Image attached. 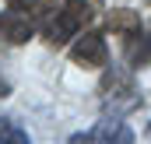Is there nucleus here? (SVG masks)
I'll use <instances>...</instances> for the list:
<instances>
[{
  "label": "nucleus",
  "mask_w": 151,
  "mask_h": 144,
  "mask_svg": "<svg viewBox=\"0 0 151 144\" xmlns=\"http://www.w3.org/2000/svg\"><path fill=\"white\" fill-rule=\"evenodd\" d=\"M4 95H11V84H7V81L0 77V99H4Z\"/></svg>",
  "instance_id": "nucleus-11"
},
{
  "label": "nucleus",
  "mask_w": 151,
  "mask_h": 144,
  "mask_svg": "<svg viewBox=\"0 0 151 144\" xmlns=\"http://www.w3.org/2000/svg\"><path fill=\"white\" fill-rule=\"evenodd\" d=\"M70 144H134V130H130L123 120H102L95 130L74 134Z\"/></svg>",
  "instance_id": "nucleus-1"
},
{
  "label": "nucleus",
  "mask_w": 151,
  "mask_h": 144,
  "mask_svg": "<svg viewBox=\"0 0 151 144\" xmlns=\"http://www.w3.org/2000/svg\"><path fill=\"white\" fill-rule=\"evenodd\" d=\"M77 28H81V25H77V21L70 18V14H67V11H63V7H60L56 21L49 25V42H53V46H63V42H67V39L74 35Z\"/></svg>",
  "instance_id": "nucleus-4"
},
{
  "label": "nucleus",
  "mask_w": 151,
  "mask_h": 144,
  "mask_svg": "<svg viewBox=\"0 0 151 144\" xmlns=\"http://www.w3.org/2000/svg\"><path fill=\"white\" fill-rule=\"evenodd\" d=\"M0 144H32V141L14 120H0Z\"/></svg>",
  "instance_id": "nucleus-8"
},
{
  "label": "nucleus",
  "mask_w": 151,
  "mask_h": 144,
  "mask_svg": "<svg viewBox=\"0 0 151 144\" xmlns=\"http://www.w3.org/2000/svg\"><path fill=\"white\" fill-rule=\"evenodd\" d=\"M148 137H151V123H148Z\"/></svg>",
  "instance_id": "nucleus-12"
},
{
  "label": "nucleus",
  "mask_w": 151,
  "mask_h": 144,
  "mask_svg": "<svg viewBox=\"0 0 151 144\" xmlns=\"http://www.w3.org/2000/svg\"><path fill=\"white\" fill-rule=\"evenodd\" d=\"M127 39H130V49H127V53H130V63H134V67H148L151 63V39L144 35V32L127 35Z\"/></svg>",
  "instance_id": "nucleus-5"
},
{
  "label": "nucleus",
  "mask_w": 151,
  "mask_h": 144,
  "mask_svg": "<svg viewBox=\"0 0 151 144\" xmlns=\"http://www.w3.org/2000/svg\"><path fill=\"white\" fill-rule=\"evenodd\" d=\"M102 91L106 95H119V91H130V74L127 71H109L102 81Z\"/></svg>",
  "instance_id": "nucleus-9"
},
{
  "label": "nucleus",
  "mask_w": 151,
  "mask_h": 144,
  "mask_svg": "<svg viewBox=\"0 0 151 144\" xmlns=\"http://www.w3.org/2000/svg\"><path fill=\"white\" fill-rule=\"evenodd\" d=\"M18 11H25L32 21H42V18H49L53 11H56V0H11Z\"/></svg>",
  "instance_id": "nucleus-6"
},
{
  "label": "nucleus",
  "mask_w": 151,
  "mask_h": 144,
  "mask_svg": "<svg viewBox=\"0 0 151 144\" xmlns=\"http://www.w3.org/2000/svg\"><path fill=\"white\" fill-rule=\"evenodd\" d=\"M113 28H119L123 35H137L141 32V14H134V11H113Z\"/></svg>",
  "instance_id": "nucleus-7"
},
{
  "label": "nucleus",
  "mask_w": 151,
  "mask_h": 144,
  "mask_svg": "<svg viewBox=\"0 0 151 144\" xmlns=\"http://www.w3.org/2000/svg\"><path fill=\"white\" fill-rule=\"evenodd\" d=\"M63 11L74 18L77 25H84V21L91 18V7H88V0H63Z\"/></svg>",
  "instance_id": "nucleus-10"
},
{
  "label": "nucleus",
  "mask_w": 151,
  "mask_h": 144,
  "mask_svg": "<svg viewBox=\"0 0 151 144\" xmlns=\"http://www.w3.org/2000/svg\"><path fill=\"white\" fill-rule=\"evenodd\" d=\"M0 35L7 39V42H14V46H21V42H28V39L35 35V21L25 11L7 7V11H0Z\"/></svg>",
  "instance_id": "nucleus-2"
},
{
  "label": "nucleus",
  "mask_w": 151,
  "mask_h": 144,
  "mask_svg": "<svg viewBox=\"0 0 151 144\" xmlns=\"http://www.w3.org/2000/svg\"><path fill=\"white\" fill-rule=\"evenodd\" d=\"M70 56H74L77 67H102V63L109 60V46H106V39H102V35L88 32V35H81V39L74 42Z\"/></svg>",
  "instance_id": "nucleus-3"
}]
</instances>
